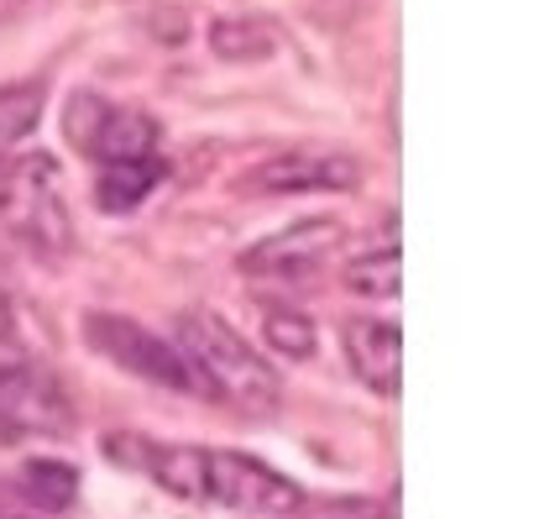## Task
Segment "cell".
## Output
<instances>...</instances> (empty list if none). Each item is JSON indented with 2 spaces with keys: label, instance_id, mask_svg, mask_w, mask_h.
I'll return each instance as SVG.
<instances>
[{
  "label": "cell",
  "instance_id": "1",
  "mask_svg": "<svg viewBox=\"0 0 560 519\" xmlns=\"http://www.w3.org/2000/svg\"><path fill=\"white\" fill-rule=\"evenodd\" d=\"M178 351H184V362L195 368L199 389H210L220 404L242 410L252 420L278 415L283 383H278V372L268 368V357L246 342L236 325H225L220 315H210V310H189V315H178Z\"/></svg>",
  "mask_w": 560,
  "mask_h": 519
},
{
  "label": "cell",
  "instance_id": "2",
  "mask_svg": "<svg viewBox=\"0 0 560 519\" xmlns=\"http://www.w3.org/2000/svg\"><path fill=\"white\" fill-rule=\"evenodd\" d=\"M205 504H220L246 519H293L304 515V488L278 468L246 451H210L205 446Z\"/></svg>",
  "mask_w": 560,
  "mask_h": 519
},
{
  "label": "cell",
  "instance_id": "3",
  "mask_svg": "<svg viewBox=\"0 0 560 519\" xmlns=\"http://www.w3.org/2000/svg\"><path fill=\"white\" fill-rule=\"evenodd\" d=\"M84 342L95 346L105 362H116L121 372L142 378V383H158L168 394H199V378L195 368L184 362V351L168 346L163 336H152L147 325L126 321V315H100L90 310L84 315Z\"/></svg>",
  "mask_w": 560,
  "mask_h": 519
},
{
  "label": "cell",
  "instance_id": "4",
  "mask_svg": "<svg viewBox=\"0 0 560 519\" xmlns=\"http://www.w3.org/2000/svg\"><path fill=\"white\" fill-rule=\"evenodd\" d=\"M73 399L43 368H0V446L73 436Z\"/></svg>",
  "mask_w": 560,
  "mask_h": 519
},
{
  "label": "cell",
  "instance_id": "5",
  "mask_svg": "<svg viewBox=\"0 0 560 519\" xmlns=\"http://www.w3.org/2000/svg\"><path fill=\"white\" fill-rule=\"evenodd\" d=\"M357 184H362V163L325 148L278 152L262 169L246 173V189H257V195H346Z\"/></svg>",
  "mask_w": 560,
  "mask_h": 519
},
{
  "label": "cell",
  "instance_id": "6",
  "mask_svg": "<svg viewBox=\"0 0 560 519\" xmlns=\"http://www.w3.org/2000/svg\"><path fill=\"white\" fill-rule=\"evenodd\" d=\"M346 247V221L336 216H315V221H293L289 231H278L268 242L242 252L246 273H268V278H304L315 273L330 252Z\"/></svg>",
  "mask_w": 560,
  "mask_h": 519
},
{
  "label": "cell",
  "instance_id": "7",
  "mask_svg": "<svg viewBox=\"0 0 560 519\" xmlns=\"http://www.w3.org/2000/svg\"><path fill=\"white\" fill-rule=\"evenodd\" d=\"M26 205L22 216H16V231H22V242L37 257H69L73 252V226H69V210H63V199H58V184H52V163L48 158H26Z\"/></svg>",
  "mask_w": 560,
  "mask_h": 519
},
{
  "label": "cell",
  "instance_id": "8",
  "mask_svg": "<svg viewBox=\"0 0 560 519\" xmlns=\"http://www.w3.org/2000/svg\"><path fill=\"white\" fill-rule=\"evenodd\" d=\"M346 362L362 378V389L372 394H398V357H404V336L393 321H346L341 325Z\"/></svg>",
  "mask_w": 560,
  "mask_h": 519
},
{
  "label": "cell",
  "instance_id": "9",
  "mask_svg": "<svg viewBox=\"0 0 560 519\" xmlns=\"http://www.w3.org/2000/svg\"><path fill=\"white\" fill-rule=\"evenodd\" d=\"M158 122L147 111H131V105H105L95 137H90V158L100 163H121V158H158Z\"/></svg>",
  "mask_w": 560,
  "mask_h": 519
},
{
  "label": "cell",
  "instance_id": "10",
  "mask_svg": "<svg viewBox=\"0 0 560 519\" xmlns=\"http://www.w3.org/2000/svg\"><path fill=\"white\" fill-rule=\"evenodd\" d=\"M163 178H168V163H163V158H121V163H100L95 205L100 210H110V216H126V210H137Z\"/></svg>",
  "mask_w": 560,
  "mask_h": 519
},
{
  "label": "cell",
  "instance_id": "11",
  "mask_svg": "<svg viewBox=\"0 0 560 519\" xmlns=\"http://www.w3.org/2000/svg\"><path fill=\"white\" fill-rule=\"evenodd\" d=\"M16 494L26 498L32 515H69L79 504V468L58 457H32L16 472Z\"/></svg>",
  "mask_w": 560,
  "mask_h": 519
},
{
  "label": "cell",
  "instance_id": "12",
  "mask_svg": "<svg viewBox=\"0 0 560 519\" xmlns=\"http://www.w3.org/2000/svg\"><path fill=\"white\" fill-rule=\"evenodd\" d=\"M210 48H215V58H231V64H257V58L278 53V32L257 16H231V22L210 26Z\"/></svg>",
  "mask_w": 560,
  "mask_h": 519
},
{
  "label": "cell",
  "instance_id": "13",
  "mask_svg": "<svg viewBox=\"0 0 560 519\" xmlns=\"http://www.w3.org/2000/svg\"><path fill=\"white\" fill-rule=\"evenodd\" d=\"M262 342L278 351V357H289V362H304V357H315V321L304 315V310H293V304H268L262 310Z\"/></svg>",
  "mask_w": 560,
  "mask_h": 519
},
{
  "label": "cell",
  "instance_id": "14",
  "mask_svg": "<svg viewBox=\"0 0 560 519\" xmlns=\"http://www.w3.org/2000/svg\"><path fill=\"white\" fill-rule=\"evenodd\" d=\"M346 289L362 299H393L398 295V247L351 257V263H346Z\"/></svg>",
  "mask_w": 560,
  "mask_h": 519
},
{
  "label": "cell",
  "instance_id": "15",
  "mask_svg": "<svg viewBox=\"0 0 560 519\" xmlns=\"http://www.w3.org/2000/svg\"><path fill=\"white\" fill-rule=\"evenodd\" d=\"M43 116V95L37 90H0V142H22Z\"/></svg>",
  "mask_w": 560,
  "mask_h": 519
},
{
  "label": "cell",
  "instance_id": "16",
  "mask_svg": "<svg viewBox=\"0 0 560 519\" xmlns=\"http://www.w3.org/2000/svg\"><path fill=\"white\" fill-rule=\"evenodd\" d=\"M100 116H105V100L90 95V90H79V95H73V105H69V137L79 142V148H90Z\"/></svg>",
  "mask_w": 560,
  "mask_h": 519
},
{
  "label": "cell",
  "instance_id": "17",
  "mask_svg": "<svg viewBox=\"0 0 560 519\" xmlns=\"http://www.w3.org/2000/svg\"><path fill=\"white\" fill-rule=\"evenodd\" d=\"M0 519H32L26 498L16 494V483H0Z\"/></svg>",
  "mask_w": 560,
  "mask_h": 519
},
{
  "label": "cell",
  "instance_id": "18",
  "mask_svg": "<svg viewBox=\"0 0 560 519\" xmlns=\"http://www.w3.org/2000/svg\"><path fill=\"white\" fill-rule=\"evenodd\" d=\"M11 336V304H5V295H0V342Z\"/></svg>",
  "mask_w": 560,
  "mask_h": 519
},
{
  "label": "cell",
  "instance_id": "19",
  "mask_svg": "<svg viewBox=\"0 0 560 519\" xmlns=\"http://www.w3.org/2000/svg\"><path fill=\"white\" fill-rule=\"evenodd\" d=\"M11 205V184H5V173H0V210Z\"/></svg>",
  "mask_w": 560,
  "mask_h": 519
}]
</instances>
